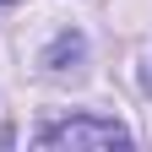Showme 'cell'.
I'll use <instances>...</instances> for the list:
<instances>
[{"instance_id":"6da1fadb","label":"cell","mask_w":152,"mask_h":152,"mask_svg":"<svg viewBox=\"0 0 152 152\" xmlns=\"http://www.w3.org/2000/svg\"><path fill=\"white\" fill-rule=\"evenodd\" d=\"M38 147H130V130L103 120V114H76V120L44 125L38 130Z\"/></svg>"}]
</instances>
